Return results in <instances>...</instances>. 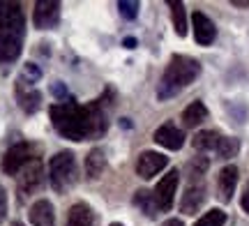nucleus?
I'll use <instances>...</instances> for the list:
<instances>
[{
  "label": "nucleus",
  "mask_w": 249,
  "mask_h": 226,
  "mask_svg": "<svg viewBox=\"0 0 249 226\" xmlns=\"http://www.w3.org/2000/svg\"><path fill=\"white\" fill-rule=\"evenodd\" d=\"M51 122L55 132L70 141H86V139H99L107 132V116L102 111V102H92L88 106H81L74 100L53 104L49 109Z\"/></svg>",
  "instance_id": "1"
},
{
  "label": "nucleus",
  "mask_w": 249,
  "mask_h": 226,
  "mask_svg": "<svg viewBox=\"0 0 249 226\" xmlns=\"http://www.w3.org/2000/svg\"><path fill=\"white\" fill-rule=\"evenodd\" d=\"M26 17L18 2H0V63H14L23 51Z\"/></svg>",
  "instance_id": "2"
},
{
  "label": "nucleus",
  "mask_w": 249,
  "mask_h": 226,
  "mask_svg": "<svg viewBox=\"0 0 249 226\" xmlns=\"http://www.w3.org/2000/svg\"><path fill=\"white\" fill-rule=\"evenodd\" d=\"M201 74V65L198 60L189 58V55H171L169 65L164 70V76H161L160 90H157V97L160 100H171L176 97L180 90H185L189 83L196 81V76Z\"/></svg>",
  "instance_id": "3"
},
{
  "label": "nucleus",
  "mask_w": 249,
  "mask_h": 226,
  "mask_svg": "<svg viewBox=\"0 0 249 226\" xmlns=\"http://www.w3.org/2000/svg\"><path fill=\"white\" fill-rule=\"evenodd\" d=\"M76 159L70 150H62V153L53 155L51 162H49V180H51V187H53L58 194H65L70 191L74 185H76Z\"/></svg>",
  "instance_id": "4"
},
{
  "label": "nucleus",
  "mask_w": 249,
  "mask_h": 226,
  "mask_svg": "<svg viewBox=\"0 0 249 226\" xmlns=\"http://www.w3.org/2000/svg\"><path fill=\"white\" fill-rule=\"evenodd\" d=\"M39 153L42 148L37 143H30V141H18L9 148L7 153L2 155V162H0V169L7 175H18V171L28 166L30 162H37L39 159Z\"/></svg>",
  "instance_id": "5"
},
{
  "label": "nucleus",
  "mask_w": 249,
  "mask_h": 226,
  "mask_svg": "<svg viewBox=\"0 0 249 226\" xmlns=\"http://www.w3.org/2000/svg\"><path fill=\"white\" fill-rule=\"evenodd\" d=\"M42 182H44V171H42V162H39V159H37V162H30L28 166H23V169L18 171V175H17L18 199L23 201L26 196L39 191Z\"/></svg>",
  "instance_id": "6"
},
{
  "label": "nucleus",
  "mask_w": 249,
  "mask_h": 226,
  "mask_svg": "<svg viewBox=\"0 0 249 226\" xmlns=\"http://www.w3.org/2000/svg\"><path fill=\"white\" fill-rule=\"evenodd\" d=\"M178 180H180V173L176 169H171L155 187V201H157V208L160 212H169L173 208V201H176V190H178Z\"/></svg>",
  "instance_id": "7"
},
{
  "label": "nucleus",
  "mask_w": 249,
  "mask_h": 226,
  "mask_svg": "<svg viewBox=\"0 0 249 226\" xmlns=\"http://www.w3.org/2000/svg\"><path fill=\"white\" fill-rule=\"evenodd\" d=\"M60 21V2L55 0H37L33 9V23L37 30H51Z\"/></svg>",
  "instance_id": "8"
},
{
  "label": "nucleus",
  "mask_w": 249,
  "mask_h": 226,
  "mask_svg": "<svg viewBox=\"0 0 249 226\" xmlns=\"http://www.w3.org/2000/svg\"><path fill=\"white\" fill-rule=\"evenodd\" d=\"M166 166H169V157L166 155L155 153V150H143L139 155V159H136V175L143 178V180H150Z\"/></svg>",
  "instance_id": "9"
},
{
  "label": "nucleus",
  "mask_w": 249,
  "mask_h": 226,
  "mask_svg": "<svg viewBox=\"0 0 249 226\" xmlns=\"http://www.w3.org/2000/svg\"><path fill=\"white\" fill-rule=\"evenodd\" d=\"M205 185L201 180L198 182H189L187 185L185 194H182V199H180V210L185 212V215H196L201 206L205 203Z\"/></svg>",
  "instance_id": "10"
},
{
  "label": "nucleus",
  "mask_w": 249,
  "mask_h": 226,
  "mask_svg": "<svg viewBox=\"0 0 249 226\" xmlns=\"http://www.w3.org/2000/svg\"><path fill=\"white\" fill-rule=\"evenodd\" d=\"M192 28H194V39L196 44L210 46L217 37V28H214L213 18L205 17L203 12H194L192 14Z\"/></svg>",
  "instance_id": "11"
},
{
  "label": "nucleus",
  "mask_w": 249,
  "mask_h": 226,
  "mask_svg": "<svg viewBox=\"0 0 249 226\" xmlns=\"http://www.w3.org/2000/svg\"><path fill=\"white\" fill-rule=\"evenodd\" d=\"M152 139H155V143H160L161 148H166V150H180V148L185 145L182 129H178L173 122H166V125L157 127Z\"/></svg>",
  "instance_id": "12"
},
{
  "label": "nucleus",
  "mask_w": 249,
  "mask_h": 226,
  "mask_svg": "<svg viewBox=\"0 0 249 226\" xmlns=\"http://www.w3.org/2000/svg\"><path fill=\"white\" fill-rule=\"evenodd\" d=\"M14 92H17L18 106L26 111V113H35V111H39V106H42V95H39V90H35L33 86H28L26 81L18 79L17 86H14Z\"/></svg>",
  "instance_id": "13"
},
{
  "label": "nucleus",
  "mask_w": 249,
  "mask_h": 226,
  "mask_svg": "<svg viewBox=\"0 0 249 226\" xmlns=\"http://www.w3.org/2000/svg\"><path fill=\"white\" fill-rule=\"evenodd\" d=\"M28 219H30L33 226H55L53 206L46 199L35 201V203L30 206V210H28Z\"/></svg>",
  "instance_id": "14"
},
{
  "label": "nucleus",
  "mask_w": 249,
  "mask_h": 226,
  "mask_svg": "<svg viewBox=\"0 0 249 226\" xmlns=\"http://www.w3.org/2000/svg\"><path fill=\"white\" fill-rule=\"evenodd\" d=\"M217 187H219V199L224 203H229L235 194V187H238V166H224L219 171V178H217Z\"/></svg>",
  "instance_id": "15"
},
{
  "label": "nucleus",
  "mask_w": 249,
  "mask_h": 226,
  "mask_svg": "<svg viewBox=\"0 0 249 226\" xmlns=\"http://www.w3.org/2000/svg\"><path fill=\"white\" fill-rule=\"evenodd\" d=\"M65 226H97V215L92 212L88 203H74L67 212V222Z\"/></svg>",
  "instance_id": "16"
},
{
  "label": "nucleus",
  "mask_w": 249,
  "mask_h": 226,
  "mask_svg": "<svg viewBox=\"0 0 249 226\" xmlns=\"http://www.w3.org/2000/svg\"><path fill=\"white\" fill-rule=\"evenodd\" d=\"M219 141H222V134H219V132H214V129H205V132H198V134L194 136L192 145H194L198 153H217Z\"/></svg>",
  "instance_id": "17"
},
{
  "label": "nucleus",
  "mask_w": 249,
  "mask_h": 226,
  "mask_svg": "<svg viewBox=\"0 0 249 226\" xmlns=\"http://www.w3.org/2000/svg\"><path fill=\"white\" fill-rule=\"evenodd\" d=\"M107 169V157H104V150L102 148H92L86 157V173H88L90 180H97L99 175Z\"/></svg>",
  "instance_id": "18"
},
{
  "label": "nucleus",
  "mask_w": 249,
  "mask_h": 226,
  "mask_svg": "<svg viewBox=\"0 0 249 226\" xmlns=\"http://www.w3.org/2000/svg\"><path fill=\"white\" fill-rule=\"evenodd\" d=\"M208 118V109L203 102H192L185 111H182V122L185 127H198Z\"/></svg>",
  "instance_id": "19"
},
{
  "label": "nucleus",
  "mask_w": 249,
  "mask_h": 226,
  "mask_svg": "<svg viewBox=\"0 0 249 226\" xmlns=\"http://www.w3.org/2000/svg\"><path fill=\"white\" fill-rule=\"evenodd\" d=\"M134 206H136V208H141L148 217H155V215L160 212L157 201H155V194L148 191V190H139L136 194H134Z\"/></svg>",
  "instance_id": "20"
},
{
  "label": "nucleus",
  "mask_w": 249,
  "mask_h": 226,
  "mask_svg": "<svg viewBox=\"0 0 249 226\" xmlns=\"http://www.w3.org/2000/svg\"><path fill=\"white\" fill-rule=\"evenodd\" d=\"M169 7H171V18H173V28L180 37L187 35V12L185 5L180 0H169Z\"/></svg>",
  "instance_id": "21"
},
{
  "label": "nucleus",
  "mask_w": 249,
  "mask_h": 226,
  "mask_svg": "<svg viewBox=\"0 0 249 226\" xmlns=\"http://www.w3.org/2000/svg\"><path fill=\"white\" fill-rule=\"evenodd\" d=\"M240 150V141L238 139H233V136H222V141L217 145V155L222 157V159H231L235 157Z\"/></svg>",
  "instance_id": "22"
},
{
  "label": "nucleus",
  "mask_w": 249,
  "mask_h": 226,
  "mask_svg": "<svg viewBox=\"0 0 249 226\" xmlns=\"http://www.w3.org/2000/svg\"><path fill=\"white\" fill-rule=\"evenodd\" d=\"M224 224H226V212L219 208L208 210L203 217H198L194 222V226H224Z\"/></svg>",
  "instance_id": "23"
},
{
  "label": "nucleus",
  "mask_w": 249,
  "mask_h": 226,
  "mask_svg": "<svg viewBox=\"0 0 249 226\" xmlns=\"http://www.w3.org/2000/svg\"><path fill=\"white\" fill-rule=\"evenodd\" d=\"M21 81H26L28 86H33L35 81H39L42 79V70L37 67V65H33V63H26L23 65V70H21V76H18Z\"/></svg>",
  "instance_id": "24"
},
{
  "label": "nucleus",
  "mask_w": 249,
  "mask_h": 226,
  "mask_svg": "<svg viewBox=\"0 0 249 226\" xmlns=\"http://www.w3.org/2000/svg\"><path fill=\"white\" fill-rule=\"evenodd\" d=\"M139 7H141V5H139L136 0H120V2H118V9H120V14H123L127 21H134V18L139 17Z\"/></svg>",
  "instance_id": "25"
},
{
  "label": "nucleus",
  "mask_w": 249,
  "mask_h": 226,
  "mask_svg": "<svg viewBox=\"0 0 249 226\" xmlns=\"http://www.w3.org/2000/svg\"><path fill=\"white\" fill-rule=\"evenodd\" d=\"M51 95L58 100V104H62V102H70V92L65 90V86H62L60 81L51 86Z\"/></svg>",
  "instance_id": "26"
},
{
  "label": "nucleus",
  "mask_w": 249,
  "mask_h": 226,
  "mask_svg": "<svg viewBox=\"0 0 249 226\" xmlns=\"http://www.w3.org/2000/svg\"><path fill=\"white\" fill-rule=\"evenodd\" d=\"M7 219V191L0 185V224Z\"/></svg>",
  "instance_id": "27"
},
{
  "label": "nucleus",
  "mask_w": 249,
  "mask_h": 226,
  "mask_svg": "<svg viewBox=\"0 0 249 226\" xmlns=\"http://www.w3.org/2000/svg\"><path fill=\"white\" fill-rule=\"evenodd\" d=\"M240 206H242V210L249 215V182H247V190H245V194H242V199H240Z\"/></svg>",
  "instance_id": "28"
},
{
  "label": "nucleus",
  "mask_w": 249,
  "mask_h": 226,
  "mask_svg": "<svg viewBox=\"0 0 249 226\" xmlns=\"http://www.w3.org/2000/svg\"><path fill=\"white\" fill-rule=\"evenodd\" d=\"M123 46H124V49H134V46H136V39H134V37H124Z\"/></svg>",
  "instance_id": "29"
},
{
  "label": "nucleus",
  "mask_w": 249,
  "mask_h": 226,
  "mask_svg": "<svg viewBox=\"0 0 249 226\" xmlns=\"http://www.w3.org/2000/svg\"><path fill=\"white\" fill-rule=\"evenodd\" d=\"M161 226H182V222H180V219H166Z\"/></svg>",
  "instance_id": "30"
},
{
  "label": "nucleus",
  "mask_w": 249,
  "mask_h": 226,
  "mask_svg": "<svg viewBox=\"0 0 249 226\" xmlns=\"http://www.w3.org/2000/svg\"><path fill=\"white\" fill-rule=\"evenodd\" d=\"M233 7H249V0H233Z\"/></svg>",
  "instance_id": "31"
},
{
  "label": "nucleus",
  "mask_w": 249,
  "mask_h": 226,
  "mask_svg": "<svg viewBox=\"0 0 249 226\" xmlns=\"http://www.w3.org/2000/svg\"><path fill=\"white\" fill-rule=\"evenodd\" d=\"M12 226H23V224H21V222H14V224H12Z\"/></svg>",
  "instance_id": "32"
},
{
  "label": "nucleus",
  "mask_w": 249,
  "mask_h": 226,
  "mask_svg": "<svg viewBox=\"0 0 249 226\" xmlns=\"http://www.w3.org/2000/svg\"><path fill=\"white\" fill-rule=\"evenodd\" d=\"M108 226H123V224H118V222H113V224H108Z\"/></svg>",
  "instance_id": "33"
}]
</instances>
